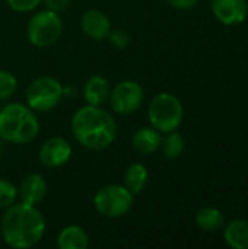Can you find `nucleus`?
<instances>
[{"label":"nucleus","instance_id":"5701e85b","mask_svg":"<svg viewBox=\"0 0 248 249\" xmlns=\"http://www.w3.org/2000/svg\"><path fill=\"white\" fill-rule=\"evenodd\" d=\"M108 39L110 42L115 47V48H126L130 42V36L124 29H115V31H110L108 34Z\"/></svg>","mask_w":248,"mask_h":249},{"label":"nucleus","instance_id":"39448f33","mask_svg":"<svg viewBox=\"0 0 248 249\" xmlns=\"http://www.w3.org/2000/svg\"><path fill=\"white\" fill-rule=\"evenodd\" d=\"M63 32V22L57 12L41 10L35 13L26 26V36L29 42L38 48H45L56 44Z\"/></svg>","mask_w":248,"mask_h":249},{"label":"nucleus","instance_id":"393cba45","mask_svg":"<svg viewBox=\"0 0 248 249\" xmlns=\"http://www.w3.org/2000/svg\"><path fill=\"white\" fill-rule=\"evenodd\" d=\"M167 1H168V4H171L174 9H178V10L193 9L199 3V0H167Z\"/></svg>","mask_w":248,"mask_h":249},{"label":"nucleus","instance_id":"b1692460","mask_svg":"<svg viewBox=\"0 0 248 249\" xmlns=\"http://www.w3.org/2000/svg\"><path fill=\"white\" fill-rule=\"evenodd\" d=\"M45 7L48 10H53V12H63L69 4H70V0H42Z\"/></svg>","mask_w":248,"mask_h":249},{"label":"nucleus","instance_id":"2eb2a0df","mask_svg":"<svg viewBox=\"0 0 248 249\" xmlns=\"http://www.w3.org/2000/svg\"><path fill=\"white\" fill-rule=\"evenodd\" d=\"M56 245L60 249H86L89 247V236L80 226L70 225L60 231Z\"/></svg>","mask_w":248,"mask_h":249},{"label":"nucleus","instance_id":"9b49d317","mask_svg":"<svg viewBox=\"0 0 248 249\" xmlns=\"http://www.w3.org/2000/svg\"><path fill=\"white\" fill-rule=\"evenodd\" d=\"M80 28L83 34L91 39L104 41L108 38V34L111 31V22L104 12L98 9H89L83 13L80 19Z\"/></svg>","mask_w":248,"mask_h":249},{"label":"nucleus","instance_id":"423d86ee","mask_svg":"<svg viewBox=\"0 0 248 249\" xmlns=\"http://www.w3.org/2000/svg\"><path fill=\"white\" fill-rule=\"evenodd\" d=\"M133 194L118 184H110L99 188L94 197L96 212L108 219H118L126 216L133 207Z\"/></svg>","mask_w":248,"mask_h":249},{"label":"nucleus","instance_id":"f03ea898","mask_svg":"<svg viewBox=\"0 0 248 249\" xmlns=\"http://www.w3.org/2000/svg\"><path fill=\"white\" fill-rule=\"evenodd\" d=\"M72 133L76 142L88 150H105L117 137V123L114 117L101 107L86 105L79 108L72 117Z\"/></svg>","mask_w":248,"mask_h":249},{"label":"nucleus","instance_id":"dca6fc26","mask_svg":"<svg viewBox=\"0 0 248 249\" xmlns=\"http://www.w3.org/2000/svg\"><path fill=\"white\" fill-rule=\"evenodd\" d=\"M225 242L234 249H248V220H231L224 231Z\"/></svg>","mask_w":248,"mask_h":249},{"label":"nucleus","instance_id":"a878e982","mask_svg":"<svg viewBox=\"0 0 248 249\" xmlns=\"http://www.w3.org/2000/svg\"><path fill=\"white\" fill-rule=\"evenodd\" d=\"M1 155H3V140L0 139V158H1Z\"/></svg>","mask_w":248,"mask_h":249},{"label":"nucleus","instance_id":"f257e3e1","mask_svg":"<svg viewBox=\"0 0 248 249\" xmlns=\"http://www.w3.org/2000/svg\"><path fill=\"white\" fill-rule=\"evenodd\" d=\"M45 233V219L37 206L13 203L1 217L3 241L15 249L35 247Z\"/></svg>","mask_w":248,"mask_h":249},{"label":"nucleus","instance_id":"a211bd4d","mask_svg":"<svg viewBox=\"0 0 248 249\" xmlns=\"http://www.w3.org/2000/svg\"><path fill=\"white\" fill-rule=\"evenodd\" d=\"M196 225L205 232H213L224 226V214L215 207H203L196 214Z\"/></svg>","mask_w":248,"mask_h":249},{"label":"nucleus","instance_id":"4be33fe9","mask_svg":"<svg viewBox=\"0 0 248 249\" xmlns=\"http://www.w3.org/2000/svg\"><path fill=\"white\" fill-rule=\"evenodd\" d=\"M6 1L12 10L23 13L37 9V6H39L42 0H6Z\"/></svg>","mask_w":248,"mask_h":249},{"label":"nucleus","instance_id":"1a4fd4ad","mask_svg":"<svg viewBox=\"0 0 248 249\" xmlns=\"http://www.w3.org/2000/svg\"><path fill=\"white\" fill-rule=\"evenodd\" d=\"M39 162L47 168H60L69 162L72 156V146L63 137H51L39 147Z\"/></svg>","mask_w":248,"mask_h":249},{"label":"nucleus","instance_id":"412c9836","mask_svg":"<svg viewBox=\"0 0 248 249\" xmlns=\"http://www.w3.org/2000/svg\"><path fill=\"white\" fill-rule=\"evenodd\" d=\"M18 88V80L16 77L7 71V70H0V101L9 99Z\"/></svg>","mask_w":248,"mask_h":249},{"label":"nucleus","instance_id":"7ed1b4c3","mask_svg":"<svg viewBox=\"0 0 248 249\" xmlns=\"http://www.w3.org/2000/svg\"><path fill=\"white\" fill-rule=\"evenodd\" d=\"M39 133V121L28 105L13 102L0 111V139L13 144L32 142Z\"/></svg>","mask_w":248,"mask_h":249},{"label":"nucleus","instance_id":"4468645a","mask_svg":"<svg viewBox=\"0 0 248 249\" xmlns=\"http://www.w3.org/2000/svg\"><path fill=\"white\" fill-rule=\"evenodd\" d=\"M161 142H162L161 133L153 127L139 128L132 137L133 147L142 155H152L153 152H156L161 147Z\"/></svg>","mask_w":248,"mask_h":249},{"label":"nucleus","instance_id":"9d476101","mask_svg":"<svg viewBox=\"0 0 248 249\" xmlns=\"http://www.w3.org/2000/svg\"><path fill=\"white\" fill-rule=\"evenodd\" d=\"M215 18L224 25H240L248 15L247 0H210Z\"/></svg>","mask_w":248,"mask_h":249},{"label":"nucleus","instance_id":"f3484780","mask_svg":"<svg viewBox=\"0 0 248 249\" xmlns=\"http://www.w3.org/2000/svg\"><path fill=\"white\" fill-rule=\"evenodd\" d=\"M148 179H149V172H148L146 166L143 163H132L124 171V177H123L124 184L123 185L133 196H136L145 190Z\"/></svg>","mask_w":248,"mask_h":249},{"label":"nucleus","instance_id":"6ab92c4d","mask_svg":"<svg viewBox=\"0 0 248 249\" xmlns=\"http://www.w3.org/2000/svg\"><path fill=\"white\" fill-rule=\"evenodd\" d=\"M161 147L167 159L170 160L178 159L184 152V139L180 133H177V130L167 133V137L161 142Z\"/></svg>","mask_w":248,"mask_h":249},{"label":"nucleus","instance_id":"6e6552de","mask_svg":"<svg viewBox=\"0 0 248 249\" xmlns=\"http://www.w3.org/2000/svg\"><path fill=\"white\" fill-rule=\"evenodd\" d=\"M108 101L117 114L129 115L140 108L143 102V89L134 80H123L110 90Z\"/></svg>","mask_w":248,"mask_h":249},{"label":"nucleus","instance_id":"20e7f679","mask_svg":"<svg viewBox=\"0 0 248 249\" xmlns=\"http://www.w3.org/2000/svg\"><path fill=\"white\" fill-rule=\"evenodd\" d=\"M184 109L181 101L168 92L158 93L149 102L148 107V120L151 125L159 133L175 131L183 121Z\"/></svg>","mask_w":248,"mask_h":249},{"label":"nucleus","instance_id":"f8f14e48","mask_svg":"<svg viewBox=\"0 0 248 249\" xmlns=\"http://www.w3.org/2000/svg\"><path fill=\"white\" fill-rule=\"evenodd\" d=\"M47 196V181L41 174H29L26 175L19 188H18V197L22 203L29 206H38L42 203V200Z\"/></svg>","mask_w":248,"mask_h":249},{"label":"nucleus","instance_id":"aec40b11","mask_svg":"<svg viewBox=\"0 0 248 249\" xmlns=\"http://www.w3.org/2000/svg\"><path fill=\"white\" fill-rule=\"evenodd\" d=\"M18 198V188L9 179L0 178V209H7Z\"/></svg>","mask_w":248,"mask_h":249},{"label":"nucleus","instance_id":"0eeeda50","mask_svg":"<svg viewBox=\"0 0 248 249\" xmlns=\"http://www.w3.org/2000/svg\"><path fill=\"white\" fill-rule=\"evenodd\" d=\"M63 96V85L53 76H39L26 89V104L37 112L54 109Z\"/></svg>","mask_w":248,"mask_h":249},{"label":"nucleus","instance_id":"ddd939ff","mask_svg":"<svg viewBox=\"0 0 248 249\" xmlns=\"http://www.w3.org/2000/svg\"><path fill=\"white\" fill-rule=\"evenodd\" d=\"M110 83L104 76L95 74L89 77L83 86V98L88 105L101 107L104 102H107L110 96Z\"/></svg>","mask_w":248,"mask_h":249}]
</instances>
